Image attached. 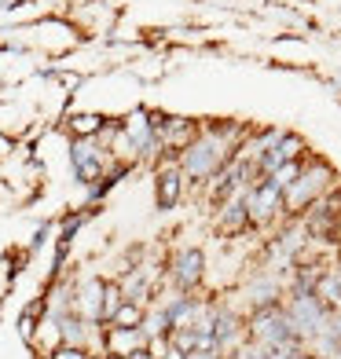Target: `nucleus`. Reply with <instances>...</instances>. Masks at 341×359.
<instances>
[{"instance_id": "18", "label": "nucleus", "mask_w": 341, "mask_h": 359, "mask_svg": "<svg viewBox=\"0 0 341 359\" xmlns=\"http://www.w3.org/2000/svg\"><path fill=\"white\" fill-rule=\"evenodd\" d=\"M297 172H301V161H286V165H279V169H272L265 180H268V184H275V187H279L283 194H286V187L290 184H294V180H297Z\"/></svg>"}, {"instance_id": "6", "label": "nucleus", "mask_w": 341, "mask_h": 359, "mask_svg": "<svg viewBox=\"0 0 341 359\" xmlns=\"http://www.w3.org/2000/svg\"><path fill=\"white\" fill-rule=\"evenodd\" d=\"M121 133L133 140L140 161H147V165H158V161L166 158V147H161L158 128H154V110H143V107L128 110L125 118H121Z\"/></svg>"}, {"instance_id": "25", "label": "nucleus", "mask_w": 341, "mask_h": 359, "mask_svg": "<svg viewBox=\"0 0 341 359\" xmlns=\"http://www.w3.org/2000/svg\"><path fill=\"white\" fill-rule=\"evenodd\" d=\"M48 359H52V355H48Z\"/></svg>"}, {"instance_id": "10", "label": "nucleus", "mask_w": 341, "mask_h": 359, "mask_svg": "<svg viewBox=\"0 0 341 359\" xmlns=\"http://www.w3.org/2000/svg\"><path fill=\"white\" fill-rule=\"evenodd\" d=\"M187 191V176L180 172L176 158H161L154 165V202L158 209H176Z\"/></svg>"}, {"instance_id": "20", "label": "nucleus", "mask_w": 341, "mask_h": 359, "mask_svg": "<svg viewBox=\"0 0 341 359\" xmlns=\"http://www.w3.org/2000/svg\"><path fill=\"white\" fill-rule=\"evenodd\" d=\"M290 359H316V355H312V352H308L305 345H297L294 352H290Z\"/></svg>"}, {"instance_id": "11", "label": "nucleus", "mask_w": 341, "mask_h": 359, "mask_svg": "<svg viewBox=\"0 0 341 359\" xmlns=\"http://www.w3.org/2000/svg\"><path fill=\"white\" fill-rule=\"evenodd\" d=\"M213 227H217V235H224V242L246 235V231H250L246 202H242V198H224V202H217V205H213Z\"/></svg>"}, {"instance_id": "24", "label": "nucleus", "mask_w": 341, "mask_h": 359, "mask_svg": "<svg viewBox=\"0 0 341 359\" xmlns=\"http://www.w3.org/2000/svg\"><path fill=\"white\" fill-rule=\"evenodd\" d=\"M88 359H103V355H100V352H92V355H88Z\"/></svg>"}, {"instance_id": "3", "label": "nucleus", "mask_w": 341, "mask_h": 359, "mask_svg": "<svg viewBox=\"0 0 341 359\" xmlns=\"http://www.w3.org/2000/svg\"><path fill=\"white\" fill-rule=\"evenodd\" d=\"M246 330H250V341H257V345H265V348H294V345H301L286 304H275V308H265V312L246 316Z\"/></svg>"}, {"instance_id": "5", "label": "nucleus", "mask_w": 341, "mask_h": 359, "mask_svg": "<svg viewBox=\"0 0 341 359\" xmlns=\"http://www.w3.org/2000/svg\"><path fill=\"white\" fill-rule=\"evenodd\" d=\"M246 213H250V231H275L279 224H286L290 217H286V209H283V191L275 187V184H268V180H261L257 187H250L246 191Z\"/></svg>"}, {"instance_id": "17", "label": "nucleus", "mask_w": 341, "mask_h": 359, "mask_svg": "<svg viewBox=\"0 0 341 359\" xmlns=\"http://www.w3.org/2000/svg\"><path fill=\"white\" fill-rule=\"evenodd\" d=\"M143 312H147V308L143 304H133V301H125L118 312H114V319L107 323V326H140L143 323Z\"/></svg>"}, {"instance_id": "2", "label": "nucleus", "mask_w": 341, "mask_h": 359, "mask_svg": "<svg viewBox=\"0 0 341 359\" xmlns=\"http://www.w3.org/2000/svg\"><path fill=\"white\" fill-rule=\"evenodd\" d=\"M337 187V172H334V165L327 158H319V154H308L305 161H301V172H297V180L286 187V194H283V209H286V217L294 220V217H305L308 209H312L323 194L327 191H334Z\"/></svg>"}, {"instance_id": "23", "label": "nucleus", "mask_w": 341, "mask_h": 359, "mask_svg": "<svg viewBox=\"0 0 341 359\" xmlns=\"http://www.w3.org/2000/svg\"><path fill=\"white\" fill-rule=\"evenodd\" d=\"M103 359H128V355H103Z\"/></svg>"}, {"instance_id": "21", "label": "nucleus", "mask_w": 341, "mask_h": 359, "mask_svg": "<svg viewBox=\"0 0 341 359\" xmlns=\"http://www.w3.org/2000/svg\"><path fill=\"white\" fill-rule=\"evenodd\" d=\"M128 359H154V355H151L147 348H140V352H133V355H128Z\"/></svg>"}, {"instance_id": "15", "label": "nucleus", "mask_w": 341, "mask_h": 359, "mask_svg": "<svg viewBox=\"0 0 341 359\" xmlns=\"http://www.w3.org/2000/svg\"><path fill=\"white\" fill-rule=\"evenodd\" d=\"M103 118L100 114H88V110H81V114H70V121H67V128H70V140H81V136H100L103 133Z\"/></svg>"}, {"instance_id": "19", "label": "nucleus", "mask_w": 341, "mask_h": 359, "mask_svg": "<svg viewBox=\"0 0 341 359\" xmlns=\"http://www.w3.org/2000/svg\"><path fill=\"white\" fill-rule=\"evenodd\" d=\"M125 304V297H121V286L118 283H107V293H103V326L114 319V312Z\"/></svg>"}, {"instance_id": "16", "label": "nucleus", "mask_w": 341, "mask_h": 359, "mask_svg": "<svg viewBox=\"0 0 341 359\" xmlns=\"http://www.w3.org/2000/svg\"><path fill=\"white\" fill-rule=\"evenodd\" d=\"M140 330L147 334V341H154V337H169V316H166V308L161 304H151L147 312H143V323H140Z\"/></svg>"}, {"instance_id": "4", "label": "nucleus", "mask_w": 341, "mask_h": 359, "mask_svg": "<svg viewBox=\"0 0 341 359\" xmlns=\"http://www.w3.org/2000/svg\"><path fill=\"white\" fill-rule=\"evenodd\" d=\"M286 312L290 319H294V330L301 337V345H312V341L327 330V323H330V308L323 304L316 293H297V290H290L286 293Z\"/></svg>"}, {"instance_id": "7", "label": "nucleus", "mask_w": 341, "mask_h": 359, "mask_svg": "<svg viewBox=\"0 0 341 359\" xmlns=\"http://www.w3.org/2000/svg\"><path fill=\"white\" fill-rule=\"evenodd\" d=\"M206 268H209V264H206V253H202L199 246H180V250H173L166 275H169V283H173L176 290L199 293L202 283H206Z\"/></svg>"}, {"instance_id": "13", "label": "nucleus", "mask_w": 341, "mask_h": 359, "mask_svg": "<svg viewBox=\"0 0 341 359\" xmlns=\"http://www.w3.org/2000/svg\"><path fill=\"white\" fill-rule=\"evenodd\" d=\"M147 348V334L140 326H107L103 330V355H133Z\"/></svg>"}, {"instance_id": "22", "label": "nucleus", "mask_w": 341, "mask_h": 359, "mask_svg": "<svg viewBox=\"0 0 341 359\" xmlns=\"http://www.w3.org/2000/svg\"><path fill=\"white\" fill-rule=\"evenodd\" d=\"M334 271H337V279H341V257L334 260Z\"/></svg>"}, {"instance_id": "1", "label": "nucleus", "mask_w": 341, "mask_h": 359, "mask_svg": "<svg viewBox=\"0 0 341 359\" xmlns=\"http://www.w3.org/2000/svg\"><path fill=\"white\" fill-rule=\"evenodd\" d=\"M250 128L239 121H206L180 154H176V165L187 176V184L206 187L220 169L232 165V158L239 151V143L246 140Z\"/></svg>"}, {"instance_id": "8", "label": "nucleus", "mask_w": 341, "mask_h": 359, "mask_svg": "<svg viewBox=\"0 0 341 359\" xmlns=\"http://www.w3.org/2000/svg\"><path fill=\"white\" fill-rule=\"evenodd\" d=\"M213 337H217V352L224 359H232L242 345L250 341V330H246V316L232 304H220L217 308V319H213Z\"/></svg>"}, {"instance_id": "12", "label": "nucleus", "mask_w": 341, "mask_h": 359, "mask_svg": "<svg viewBox=\"0 0 341 359\" xmlns=\"http://www.w3.org/2000/svg\"><path fill=\"white\" fill-rule=\"evenodd\" d=\"M103 293H107L103 279H81L74 286V312L85 323H100L103 326Z\"/></svg>"}, {"instance_id": "14", "label": "nucleus", "mask_w": 341, "mask_h": 359, "mask_svg": "<svg viewBox=\"0 0 341 359\" xmlns=\"http://www.w3.org/2000/svg\"><path fill=\"white\" fill-rule=\"evenodd\" d=\"M312 293H316V297L330 308V312H341V279H337L334 264H330L327 271H323V279L316 283V290H312Z\"/></svg>"}, {"instance_id": "9", "label": "nucleus", "mask_w": 341, "mask_h": 359, "mask_svg": "<svg viewBox=\"0 0 341 359\" xmlns=\"http://www.w3.org/2000/svg\"><path fill=\"white\" fill-rule=\"evenodd\" d=\"M154 128H158L161 147H166V158H176L194 136H199L202 125L194 118H180V114H154Z\"/></svg>"}]
</instances>
